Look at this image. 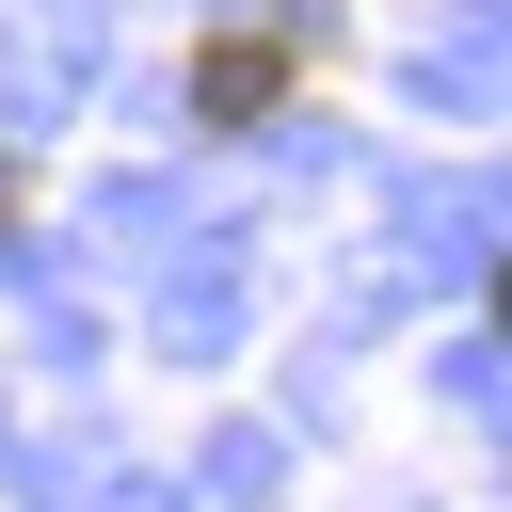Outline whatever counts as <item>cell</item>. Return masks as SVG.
<instances>
[{"label":"cell","mask_w":512,"mask_h":512,"mask_svg":"<svg viewBox=\"0 0 512 512\" xmlns=\"http://www.w3.org/2000/svg\"><path fill=\"white\" fill-rule=\"evenodd\" d=\"M304 96V16H224L192 32V128H272Z\"/></svg>","instance_id":"6da1fadb"},{"label":"cell","mask_w":512,"mask_h":512,"mask_svg":"<svg viewBox=\"0 0 512 512\" xmlns=\"http://www.w3.org/2000/svg\"><path fill=\"white\" fill-rule=\"evenodd\" d=\"M16 224H32V160L0 144V240H16Z\"/></svg>","instance_id":"7a4b0ae2"}]
</instances>
